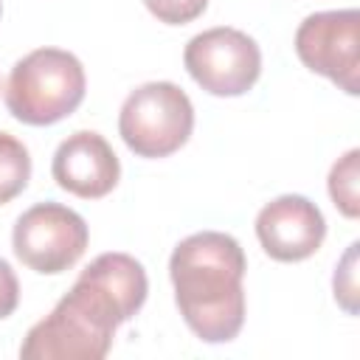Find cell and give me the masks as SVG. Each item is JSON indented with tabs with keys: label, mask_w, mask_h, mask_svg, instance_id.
Here are the masks:
<instances>
[{
	"label": "cell",
	"mask_w": 360,
	"mask_h": 360,
	"mask_svg": "<svg viewBox=\"0 0 360 360\" xmlns=\"http://www.w3.org/2000/svg\"><path fill=\"white\" fill-rule=\"evenodd\" d=\"M295 53L312 73L349 96L360 93V14L357 8L315 11L295 31Z\"/></svg>",
	"instance_id": "cell-7"
},
{
	"label": "cell",
	"mask_w": 360,
	"mask_h": 360,
	"mask_svg": "<svg viewBox=\"0 0 360 360\" xmlns=\"http://www.w3.org/2000/svg\"><path fill=\"white\" fill-rule=\"evenodd\" d=\"M188 76L211 96H242L262 73V51L239 28L217 25L188 39L183 51Z\"/></svg>",
	"instance_id": "cell-6"
},
{
	"label": "cell",
	"mask_w": 360,
	"mask_h": 360,
	"mask_svg": "<svg viewBox=\"0 0 360 360\" xmlns=\"http://www.w3.org/2000/svg\"><path fill=\"white\" fill-rule=\"evenodd\" d=\"M20 304V281L6 259H0V321L8 318Z\"/></svg>",
	"instance_id": "cell-14"
},
{
	"label": "cell",
	"mask_w": 360,
	"mask_h": 360,
	"mask_svg": "<svg viewBox=\"0 0 360 360\" xmlns=\"http://www.w3.org/2000/svg\"><path fill=\"white\" fill-rule=\"evenodd\" d=\"M31 180V155L25 143L8 132H0V205L11 202Z\"/></svg>",
	"instance_id": "cell-10"
},
{
	"label": "cell",
	"mask_w": 360,
	"mask_h": 360,
	"mask_svg": "<svg viewBox=\"0 0 360 360\" xmlns=\"http://www.w3.org/2000/svg\"><path fill=\"white\" fill-rule=\"evenodd\" d=\"M143 6L166 25H186L205 11L208 0H143Z\"/></svg>",
	"instance_id": "cell-12"
},
{
	"label": "cell",
	"mask_w": 360,
	"mask_h": 360,
	"mask_svg": "<svg viewBox=\"0 0 360 360\" xmlns=\"http://www.w3.org/2000/svg\"><path fill=\"white\" fill-rule=\"evenodd\" d=\"M0 11H3V8H0Z\"/></svg>",
	"instance_id": "cell-15"
},
{
	"label": "cell",
	"mask_w": 360,
	"mask_h": 360,
	"mask_svg": "<svg viewBox=\"0 0 360 360\" xmlns=\"http://www.w3.org/2000/svg\"><path fill=\"white\" fill-rule=\"evenodd\" d=\"M354 262H357V242L349 245L346 256L335 267V298L346 312H357V281H354Z\"/></svg>",
	"instance_id": "cell-13"
},
{
	"label": "cell",
	"mask_w": 360,
	"mask_h": 360,
	"mask_svg": "<svg viewBox=\"0 0 360 360\" xmlns=\"http://www.w3.org/2000/svg\"><path fill=\"white\" fill-rule=\"evenodd\" d=\"M87 242L90 231L84 217L53 200L22 211L11 231L17 259L42 276H56L73 267L84 256Z\"/></svg>",
	"instance_id": "cell-5"
},
{
	"label": "cell",
	"mask_w": 360,
	"mask_h": 360,
	"mask_svg": "<svg viewBox=\"0 0 360 360\" xmlns=\"http://www.w3.org/2000/svg\"><path fill=\"white\" fill-rule=\"evenodd\" d=\"M87 76L82 62L62 48H37L25 53L8 73L6 107L28 127H48L84 101Z\"/></svg>",
	"instance_id": "cell-3"
},
{
	"label": "cell",
	"mask_w": 360,
	"mask_h": 360,
	"mask_svg": "<svg viewBox=\"0 0 360 360\" xmlns=\"http://www.w3.org/2000/svg\"><path fill=\"white\" fill-rule=\"evenodd\" d=\"M357 163H360V152L349 149L329 172V197L338 205V211L349 219H357L360 214V191H357L360 166Z\"/></svg>",
	"instance_id": "cell-11"
},
{
	"label": "cell",
	"mask_w": 360,
	"mask_h": 360,
	"mask_svg": "<svg viewBox=\"0 0 360 360\" xmlns=\"http://www.w3.org/2000/svg\"><path fill=\"white\" fill-rule=\"evenodd\" d=\"M194 129V107L174 82H146L135 87L118 112V132L138 158L174 155Z\"/></svg>",
	"instance_id": "cell-4"
},
{
	"label": "cell",
	"mask_w": 360,
	"mask_h": 360,
	"mask_svg": "<svg viewBox=\"0 0 360 360\" xmlns=\"http://www.w3.org/2000/svg\"><path fill=\"white\" fill-rule=\"evenodd\" d=\"M149 281L143 264L129 253L96 256L76 284L56 301L51 315L37 321L22 346V360H101L115 329L146 301Z\"/></svg>",
	"instance_id": "cell-1"
},
{
	"label": "cell",
	"mask_w": 360,
	"mask_h": 360,
	"mask_svg": "<svg viewBox=\"0 0 360 360\" xmlns=\"http://www.w3.org/2000/svg\"><path fill=\"white\" fill-rule=\"evenodd\" d=\"M248 262L242 245L222 231L186 236L169 259L174 304L188 329L205 343H228L245 323Z\"/></svg>",
	"instance_id": "cell-2"
},
{
	"label": "cell",
	"mask_w": 360,
	"mask_h": 360,
	"mask_svg": "<svg viewBox=\"0 0 360 360\" xmlns=\"http://www.w3.org/2000/svg\"><path fill=\"white\" fill-rule=\"evenodd\" d=\"M256 236L270 259L304 262L323 245L326 219L312 200L301 194H281L259 211Z\"/></svg>",
	"instance_id": "cell-8"
},
{
	"label": "cell",
	"mask_w": 360,
	"mask_h": 360,
	"mask_svg": "<svg viewBox=\"0 0 360 360\" xmlns=\"http://www.w3.org/2000/svg\"><path fill=\"white\" fill-rule=\"evenodd\" d=\"M51 174L59 188L82 200H98L118 186L121 163L104 135L79 129L56 146Z\"/></svg>",
	"instance_id": "cell-9"
}]
</instances>
